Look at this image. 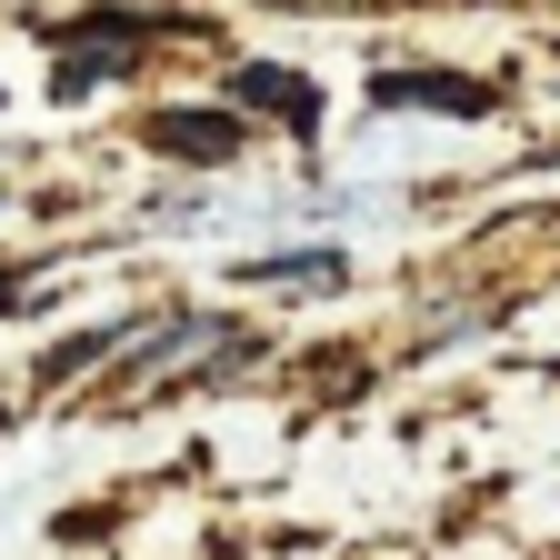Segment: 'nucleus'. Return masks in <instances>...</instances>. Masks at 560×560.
<instances>
[{
  "mask_svg": "<svg viewBox=\"0 0 560 560\" xmlns=\"http://www.w3.org/2000/svg\"><path fill=\"white\" fill-rule=\"evenodd\" d=\"M151 151H171V161H231L241 151V120L231 110H161L151 120Z\"/></svg>",
  "mask_w": 560,
  "mask_h": 560,
  "instance_id": "f257e3e1",
  "label": "nucleus"
},
{
  "mask_svg": "<svg viewBox=\"0 0 560 560\" xmlns=\"http://www.w3.org/2000/svg\"><path fill=\"white\" fill-rule=\"evenodd\" d=\"M231 101H250V110H270V120H291V130H311V120H320V91L301 81V70H270V60L231 70Z\"/></svg>",
  "mask_w": 560,
  "mask_h": 560,
  "instance_id": "f03ea898",
  "label": "nucleus"
},
{
  "mask_svg": "<svg viewBox=\"0 0 560 560\" xmlns=\"http://www.w3.org/2000/svg\"><path fill=\"white\" fill-rule=\"evenodd\" d=\"M400 101H420V110H451V120L490 110V91H480V81H460V70H381V110H400Z\"/></svg>",
  "mask_w": 560,
  "mask_h": 560,
  "instance_id": "7ed1b4c3",
  "label": "nucleus"
},
{
  "mask_svg": "<svg viewBox=\"0 0 560 560\" xmlns=\"http://www.w3.org/2000/svg\"><path fill=\"white\" fill-rule=\"evenodd\" d=\"M241 280H320V291H330V280H340V250H280V260H250Z\"/></svg>",
  "mask_w": 560,
  "mask_h": 560,
  "instance_id": "20e7f679",
  "label": "nucleus"
}]
</instances>
